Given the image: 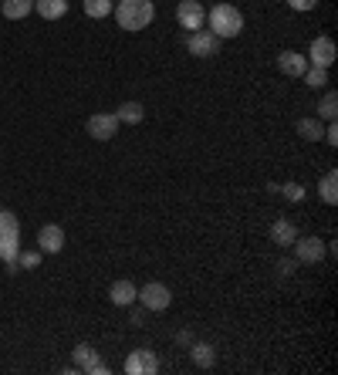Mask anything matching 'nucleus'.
Returning <instances> with one entry per match:
<instances>
[{
  "mask_svg": "<svg viewBox=\"0 0 338 375\" xmlns=\"http://www.w3.org/2000/svg\"><path fill=\"white\" fill-rule=\"evenodd\" d=\"M335 54H338V48H335V41L332 38H314L312 44H308V65H314V68H332V61H335Z\"/></svg>",
  "mask_w": 338,
  "mask_h": 375,
  "instance_id": "nucleus-8",
  "label": "nucleus"
},
{
  "mask_svg": "<svg viewBox=\"0 0 338 375\" xmlns=\"http://www.w3.org/2000/svg\"><path fill=\"white\" fill-rule=\"evenodd\" d=\"M190 359H193L200 369H210V365L217 362V351H213V345H207V341H190Z\"/></svg>",
  "mask_w": 338,
  "mask_h": 375,
  "instance_id": "nucleus-17",
  "label": "nucleus"
},
{
  "mask_svg": "<svg viewBox=\"0 0 338 375\" xmlns=\"http://www.w3.org/2000/svg\"><path fill=\"white\" fill-rule=\"evenodd\" d=\"M0 11H4L7 21H24L27 14L34 11V0H4V4H0Z\"/></svg>",
  "mask_w": 338,
  "mask_h": 375,
  "instance_id": "nucleus-16",
  "label": "nucleus"
},
{
  "mask_svg": "<svg viewBox=\"0 0 338 375\" xmlns=\"http://www.w3.org/2000/svg\"><path fill=\"white\" fill-rule=\"evenodd\" d=\"M176 21H180L183 31H200V27L207 24V7H203L200 0H180Z\"/></svg>",
  "mask_w": 338,
  "mask_h": 375,
  "instance_id": "nucleus-5",
  "label": "nucleus"
},
{
  "mask_svg": "<svg viewBox=\"0 0 338 375\" xmlns=\"http://www.w3.org/2000/svg\"><path fill=\"white\" fill-rule=\"evenodd\" d=\"M21 254V223H17V213L0 207V260L11 264Z\"/></svg>",
  "mask_w": 338,
  "mask_h": 375,
  "instance_id": "nucleus-3",
  "label": "nucleus"
},
{
  "mask_svg": "<svg viewBox=\"0 0 338 375\" xmlns=\"http://www.w3.org/2000/svg\"><path fill=\"white\" fill-rule=\"evenodd\" d=\"M41 257H44L41 250H21V254H17V264H21L24 271H34V267L41 264Z\"/></svg>",
  "mask_w": 338,
  "mask_h": 375,
  "instance_id": "nucleus-25",
  "label": "nucleus"
},
{
  "mask_svg": "<svg viewBox=\"0 0 338 375\" xmlns=\"http://www.w3.org/2000/svg\"><path fill=\"white\" fill-rule=\"evenodd\" d=\"M85 372H88V375H108V365H105L102 359H95L91 365H85Z\"/></svg>",
  "mask_w": 338,
  "mask_h": 375,
  "instance_id": "nucleus-28",
  "label": "nucleus"
},
{
  "mask_svg": "<svg viewBox=\"0 0 338 375\" xmlns=\"http://www.w3.org/2000/svg\"><path fill=\"white\" fill-rule=\"evenodd\" d=\"M156 372H159L156 351H149V349L129 351V359H126V375H156Z\"/></svg>",
  "mask_w": 338,
  "mask_h": 375,
  "instance_id": "nucleus-7",
  "label": "nucleus"
},
{
  "mask_svg": "<svg viewBox=\"0 0 338 375\" xmlns=\"http://www.w3.org/2000/svg\"><path fill=\"white\" fill-rule=\"evenodd\" d=\"M328 145H338V125L335 122H328V129H325V135H322Z\"/></svg>",
  "mask_w": 338,
  "mask_h": 375,
  "instance_id": "nucleus-29",
  "label": "nucleus"
},
{
  "mask_svg": "<svg viewBox=\"0 0 338 375\" xmlns=\"http://www.w3.org/2000/svg\"><path fill=\"white\" fill-rule=\"evenodd\" d=\"M298 135L304 139V143H318V139L325 135L322 118H301V122H298Z\"/></svg>",
  "mask_w": 338,
  "mask_h": 375,
  "instance_id": "nucleus-19",
  "label": "nucleus"
},
{
  "mask_svg": "<svg viewBox=\"0 0 338 375\" xmlns=\"http://www.w3.org/2000/svg\"><path fill=\"white\" fill-rule=\"evenodd\" d=\"M61 247H65V230H61L58 223L41 227V230H38V250H41V254H58Z\"/></svg>",
  "mask_w": 338,
  "mask_h": 375,
  "instance_id": "nucleus-11",
  "label": "nucleus"
},
{
  "mask_svg": "<svg viewBox=\"0 0 338 375\" xmlns=\"http://www.w3.org/2000/svg\"><path fill=\"white\" fill-rule=\"evenodd\" d=\"M85 14L95 17V21H102L112 14V0H85Z\"/></svg>",
  "mask_w": 338,
  "mask_h": 375,
  "instance_id": "nucleus-23",
  "label": "nucleus"
},
{
  "mask_svg": "<svg viewBox=\"0 0 338 375\" xmlns=\"http://www.w3.org/2000/svg\"><path fill=\"white\" fill-rule=\"evenodd\" d=\"M271 240L281 247V250H287V247L298 240V227H295L291 220H274L271 223Z\"/></svg>",
  "mask_w": 338,
  "mask_h": 375,
  "instance_id": "nucleus-14",
  "label": "nucleus"
},
{
  "mask_svg": "<svg viewBox=\"0 0 338 375\" xmlns=\"http://www.w3.org/2000/svg\"><path fill=\"white\" fill-rule=\"evenodd\" d=\"M291 247L298 254V264H322V257H325V240H318V237H298Z\"/></svg>",
  "mask_w": 338,
  "mask_h": 375,
  "instance_id": "nucleus-10",
  "label": "nucleus"
},
{
  "mask_svg": "<svg viewBox=\"0 0 338 375\" xmlns=\"http://www.w3.org/2000/svg\"><path fill=\"white\" fill-rule=\"evenodd\" d=\"M301 78H304V85H308V88H325V85H328V68H314V65H308Z\"/></svg>",
  "mask_w": 338,
  "mask_h": 375,
  "instance_id": "nucleus-22",
  "label": "nucleus"
},
{
  "mask_svg": "<svg viewBox=\"0 0 338 375\" xmlns=\"http://www.w3.org/2000/svg\"><path fill=\"white\" fill-rule=\"evenodd\" d=\"M277 193H285L291 203H301V200H304V186H301V183H287V186H281Z\"/></svg>",
  "mask_w": 338,
  "mask_h": 375,
  "instance_id": "nucleus-26",
  "label": "nucleus"
},
{
  "mask_svg": "<svg viewBox=\"0 0 338 375\" xmlns=\"http://www.w3.org/2000/svg\"><path fill=\"white\" fill-rule=\"evenodd\" d=\"M220 44L223 41L210 31V27H200V31H190V41H186V48L193 58H213V54H220Z\"/></svg>",
  "mask_w": 338,
  "mask_h": 375,
  "instance_id": "nucleus-4",
  "label": "nucleus"
},
{
  "mask_svg": "<svg viewBox=\"0 0 338 375\" xmlns=\"http://www.w3.org/2000/svg\"><path fill=\"white\" fill-rule=\"evenodd\" d=\"M318 118H325V122H335L338 118V95L335 91H325V98L318 105Z\"/></svg>",
  "mask_w": 338,
  "mask_h": 375,
  "instance_id": "nucleus-21",
  "label": "nucleus"
},
{
  "mask_svg": "<svg viewBox=\"0 0 338 375\" xmlns=\"http://www.w3.org/2000/svg\"><path fill=\"white\" fill-rule=\"evenodd\" d=\"M304 68H308V58H304L301 51H291V48H287V51L277 54V71H281V75L301 78L304 75Z\"/></svg>",
  "mask_w": 338,
  "mask_h": 375,
  "instance_id": "nucleus-12",
  "label": "nucleus"
},
{
  "mask_svg": "<svg viewBox=\"0 0 338 375\" xmlns=\"http://www.w3.org/2000/svg\"><path fill=\"white\" fill-rule=\"evenodd\" d=\"M112 14H116L122 31H143L156 17V4L153 0H118L116 7H112Z\"/></svg>",
  "mask_w": 338,
  "mask_h": 375,
  "instance_id": "nucleus-1",
  "label": "nucleus"
},
{
  "mask_svg": "<svg viewBox=\"0 0 338 375\" xmlns=\"http://www.w3.org/2000/svg\"><path fill=\"white\" fill-rule=\"evenodd\" d=\"M118 122H126V125H139L145 118V108L139 102H122L118 105V112H116Z\"/></svg>",
  "mask_w": 338,
  "mask_h": 375,
  "instance_id": "nucleus-18",
  "label": "nucleus"
},
{
  "mask_svg": "<svg viewBox=\"0 0 338 375\" xmlns=\"http://www.w3.org/2000/svg\"><path fill=\"white\" fill-rule=\"evenodd\" d=\"M95 359H98V351L91 349L88 341H81L78 349H75V365H78V369H85V365H91V362H95Z\"/></svg>",
  "mask_w": 338,
  "mask_h": 375,
  "instance_id": "nucleus-24",
  "label": "nucleus"
},
{
  "mask_svg": "<svg viewBox=\"0 0 338 375\" xmlns=\"http://www.w3.org/2000/svg\"><path fill=\"white\" fill-rule=\"evenodd\" d=\"M139 301H143L145 311H166L169 301H173V294H169L166 284H156V281H153V284L139 287Z\"/></svg>",
  "mask_w": 338,
  "mask_h": 375,
  "instance_id": "nucleus-9",
  "label": "nucleus"
},
{
  "mask_svg": "<svg viewBox=\"0 0 338 375\" xmlns=\"http://www.w3.org/2000/svg\"><path fill=\"white\" fill-rule=\"evenodd\" d=\"M118 125H122V122L116 118V112H95V115L88 118V135L98 139V143H108V139H116Z\"/></svg>",
  "mask_w": 338,
  "mask_h": 375,
  "instance_id": "nucleus-6",
  "label": "nucleus"
},
{
  "mask_svg": "<svg viewBox=\"0 0 338 375\" xmlns=\"http://www.w3.org/2000/svg\"><path fill=\"white\" fill-rule=\"evenodd\" d=\"M108 298H112L116 308H129V304L139 301V287L132 284V281H116V284L108 287Z\"/></svg>",
  "mask_w": 338,
  "mask_h": 375,
  "instance_id": "nucleus-13",
  "label": "nucleus"
},
{
  "mask_svg": "<svg viewBox=\"0 0 338 375\" xmlns=\"http://www.w3.org/2000/svg\"><path fill=\"white\" fill-rule=\"evenodd\" d=\"M210 31L220 41L237 38L244 31V14L237 11L234 4H217V7H210Z\"/></svg>",
  "mask_w": 338,
  "mask_h": 375,
  "instance_id": "nucleus-2",
  "label": "nucleus"
},
{
  "mask_svg": "<svg viewBox=\"0 0 338 375\" xmlns=\"http://www.w3.org/2000/svg\"><path fill=\"white\" fill-rule=\"evenodd\" d=\"M322 200H325L328 207L338 203V173L335 169H328L325 176H322Z\"/></svg>",
  "mask_w": 338,
  "mask_h": 375,
  "instance_id": "nucleus-20",
  "label": "nucleus"
},
{
  "mask_svg": "<svg viewBox=\"0 0 338 375\" xmlns=\"http://www.w3.org/2000/svg\"><path fill=\"white\" fill-rule=\"evenodd\" d=\"M287 4H291V11H314V7H318V0H287Z\"/></svg>",
  "mask_w": 338,
  "mask_h": 375,
  "instance_id": "nucleus-27",
  "label": "nucleus"
},
{
  "mask_svg": "<svg viewBox=\"0 0 338 375\" xmlns=\"http://www.w3.org/2000/svg\"><path fill=\"white\" fill-rule=\"evenodd\" d=\"M277 271H281V274H295V264H291V260H281V264H277Z\"/></svg>",
  "mask_w": 338,
  "mask_h": 375,
  "instance_id": "nucleus-30",
  "label": "nucleus"
},
{
  "mask_svg": "<svg viewBox=\"0 0 338 375\" xmlns=\"http://www.w3.org/2000/svg\"><path fill=\"white\" fill-rule=\"evenodd\" d=\"M34 11L44 17V21H58L68 14V0H34Z\"/></svg>",
  "mask_w": 338,
  "mask_h": 375,
  "instance_id": "nucleus-15",
  "label": "nucleus"
},
{
  "mask_svg": "<svg viewBox=\"0 0 338 375\" xmlns=\"http://www.w3.org/2000/svg\"><path fill=\"white\" fill-rule=\"evenodd\" d=\"M176 341H180V345H190V341H193V335H190V332H180V335H176Z\"/></svg>",
  "mask_w": 338,
  "mask_h": 375,
  "instance_id": "nucleus-31",
  "label": "nucleus"
}]
</instances>
